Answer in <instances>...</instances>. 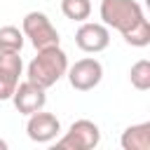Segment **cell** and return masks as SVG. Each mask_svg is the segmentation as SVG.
I'll return each instance as SVG.
<instances>
[{
    "instance_id": "1",
    "label": "cell",
    "mask_w": 150,
    "mask_h": 150,
    "mask_svg": "<svg viewBox=\"0 0 150 150\" xmlns=\"http://www.w3.org/2000/svg\"><path fill=\"white\" fill-rule=\"evenodd\" d=\"M66 68H68L66 52L59 45L45 47V49H38V56L28 63V80L40 84L42 89H47V87H52L61 80Z\"/></svg>"
},
{
    "instance_id": "16",
    "label": "cell",
    "mask_w": 150,
    "mask_h": 150,
    "mask_svg": "<svg viewBox=\"0 0 150 150\" xmlns=\"http://www.w3.org/2000/svg\"><path fill=\"white\" fill-rule=\"evenodd\" d=\"M0 150H7V143L5 141H0Z\"/></svg>"
},
{
    "instance_id": "11",
    "label": "cell",
    "mask_w": 150,
    "mask_h": 150,
    "mask_svg": "<svg viewBox=\"0 0 150 150\" xmlns=\"http://www.w3.org/2000/svg\"><path fill=\"white\" fill-rule=\"evenodd\" d=\"M122 35H124V40H127L129 45H134V47H145V45H150V21H148L145 16H141L134 26H129L127 30H122Z\"/></svg>"
},
{
    "instance_id": "4",
    "label": "cell",
    "mask_w": 150,
    "mask_h": 150,
    "mask_svg": "<svg viewBox=\"0 0 150 150\" xmlns=\"http://www.w3.org/2000/svg\"><path fill=\"white\" fill-rule=\"evenodd\" d=\"M23 35L30 38L35 49L59 45V33L52 26V21L47 19V14H42V12H28L23 16Z\"/></svg>"
},
{
    "instance_id": "6",
    "label": "cell",
    "mask_w": 150,
    "mask_h": 150,
    "mask_svg": "<svg viewBox=\"0 0 150 150\" xmlns=\"http://www.w3.org/2000/svg\"><path fill=\"white\" fill-rule=\"evenodd\" d=\"M12 98H14V105H16V110H19L21 115H33V112L42 110V108H45V103H47L45 89H42L40 84L30 82V80H26V82L16 84V89H14Z\"/></svg>"
},
{
    "instance_id": "5",
    "label": "cell",
    "mask_w": 150,
    "mask_h": 150,
    "mask_svg": "<svg viewBox=\"0 0 150 150\" xmlns=\"http://www.w3.org/2000/svg\"><path fill=\"white\" fill-rule=\"evenodd\" d=\"M103 77V66L96 59H80L70 66L68 70V80L77 91H89L94 89Z\"/></svg>"
},
{
    "instance_id": "7",
    "label": "cell",
    "mask_w": 150,
    "mask_h": 150,
    "mask_svg": "<svg viewBox=\"0 0 150 150\" xmlns=\"http://www.w3.org/2000/svg\"><path fill=\"white\" fill-rule=\"evenodd\" d=\"M75 42L82 52H101L110 42V33L103 23H82L75 33Z\"/></svg>"
},
{
    "instance_id": "8",
    "label": "cell",
    "mask_w": 150,
    "mask_h": 150,
    "mask_svg": "<svg viewBox=\"0 0 150 150\" xmlns=\"http://www.w3.org/2000/svg\"><path fill=\"white\" fill-rule=\"evenodd\" d=\"M26 131H28V138H30V141L47 143V141H52V138L61 131V124H59L56 115L38 110V112H33V115H30Z\"/></svg>"
},
{
    "instance_id": "3",
    "label": "cell",
    "mask_w": 150,
    "mask_h": 150,
    "mask_svg": "<svg viewBox=\"0 0 150 150\" xmlns=\"http://www.w3.org/2000/svg\"><path fill=\"white\" fill-rule=\"evenodd\" d=\"M101 141V131L91 120H77L70 124L66 136L56 143V150H91Z\"/></svg>"
},
{
    "instance_id": "13",
    "label": "cell",
    "mask_w": 150,
    "mask_h": 150,
    "mask_svg": "<svg viewBox=\"0 0 150 150\" xmlns=\"http://www.w3.org/2000/svg\"><path fill=\"white\" fill-rule=\"evenodd\" d=\"M129 80H131V84H134L136 89H141V91L150 89V61H148V59L136 61V63L131 66V70H129Z\"/></svg>"
},
{
    "instance_id": "14",
    "label": "cell",
    "mask_w": 150,
    "mask_h": 150,
    "mask_svg": "<svg viewBox=\"0 0 150 150\" xmlns=\"http://www.w3.org/2000/svg\"><path fill=\"white\" fill-rule=\"evenodd\" d=\"M61 9L68 19L73 21H84L91 14V2L89 0H61Z\"/></svg>"
},
{
    "instance_id": "15",
    "label": "cell",
    "mask_w": 150,
    "mask_h": 150,
    "mask_svg": "<svg viewBox=\"0 0 150 150\" xmlns=\"http://www.w3.org/2000/svg\"><path fill=\"white\" fill-rule=\"evenodd\" d=\"M14 89H16V84H12V82H7V80H2V77H0V101L12 98Z\"/></svg>"
},
{
    "instance_id": "9",
    "label": "cell",
    "mask_w": 150,
    "mask_h": 150,
    "mask_svg": "<svg viewBox=\"0 0 150 150\" xmlns=\"http://www.w3.org/2000/svg\"><path fill=\"white\" fill-rule=\"evenodd\" d=\"M124 150H150V122L134 124L122 134Z\"/></svg>"
},
{
    "instance_id": "10",
    "label": "cell",
    "mask_w": 150,
    "mask_h": 150,
    "mask_svg": "<svg viewBox=\"0 0 150 150\" xmlns=\"http://www.w3.org/2000/svg\"><path fill=\"white\" fill-rule=\"evenodd\" d=\"M21 56L19 52H0V77L12 82V84H19V75H21Z\"/></svg>"
},
{
    "instance_id": "12",
    "label": "cell",
    "mask_w": 150,
    "mask_h": 150,
    "mask_svg": "<svg viewBox=\"0 0 150 150\" xmlns=\"http://www.w3.org/2000/svg\"><path fill=\"white\" fill-rule=\"evenodd\" d=\"M23 47V33L16 26H2L0 28V52H21Z\"/></svg>"
},
{
    "instance_id": "2",
    "label": "cell",
    "mask_w": 150,
    "mask_h": 150,
    "mask_svg": "<svg viewBox=\"0 0 150 150\" xmlns=\"http://www.w3.org/2000/svg\"><path fill=\"white\" fill-rule=\"evenodd\" d=\"M143 16V9L136 0H103L101 2V19L105 26L117 28L120 33L134 26Z\"/></svg>"
}]
</instances>
